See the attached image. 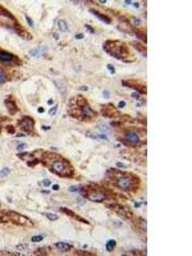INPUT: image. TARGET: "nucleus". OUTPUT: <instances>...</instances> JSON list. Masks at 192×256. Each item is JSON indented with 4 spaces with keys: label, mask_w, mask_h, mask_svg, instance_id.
Segmentation results:
<instances>
[{
    "label": "nucleus",
    "mask_w": 192,
    "mask_h": 256,
    "mask_svg": "<svg viewBox=\"0 0 192 256\" xmlns=\"http://www.w3.org/2000/svg\"><path fill=\"white\" fill-rule=\"evenodd\" d=\"M106 181L118 190L123 192H137L140 178L130 172H122L118 169H109L106 172Z\"/></svg>",
    "instance_id": "f257e3e1"
},
{
    "label": "nucleus",
    "mask_w": 192,
    "mask_h": 256,
    "mask_svg": "<svg viewBox=\"0 0 192 256\" xmlns=\"http://www.w3.org/2000/svg\"><path fill=\"white\" fill-rule=\"evenodd\" d=\"M40 161H43L44 165H46L49 168V170L51 173L57 174L58 177L72 178L74 176V169H73L72 164L69 163V160L58 155V154L44 152L43 159H40Z\"/></svg>",
    "instance_id": "f03ea898"
},
{
    "label": "nucleus",
    "mask_w": 192,
    "mask_h": 256,
    "mask_svg": "<svg viewBox=\"0 0 192 256\" xmlns=\"http://www.w3.org/2000/svg\"><path fill=\"white\" fill-rule=\"evenodd\" d=\"M69 114L73 115L74 118L78 119H94L96 118L95 110L90 108L85 99L79 96H76V99L71 100V105H69Z\"/></svg>",
    "instance_id": "7ed1b4c3"
},
{
    "label": "nucleus",
    "mask_w": 192,
    "mask_h": 256,
    "mask_svg": "<svg viewBox=\"0 0 192 256\" xmlns=\"http://www.w3.org/2000/svg\"><path fill=\"white\" fill-rule=\"evenodd\" d=\"M104 50L111 57L119 59V60H128L127 57H131L130 49L123 41L119 40H108L104 44Z\"/></svg>",
    "instance_id": "20e7f679"
},
{
    "label": "nucleus",
    "mask_w": 192,
    "mask_h": 256,
    "mask_svg": "<svg viewBox=\"0 0 192 256\" xmlns=\"http://www.w3.org/2000/svg\"><path fill=\"white\" fill-rule=\"evenodd\" d=\"M83 196H85L87 200L92 201V202H104V201H106V200L110 199L111 192L109 190H106V188L101 187V186L90 184V186H87L86 187Z\"/></svg>",
    "instance_id": "39448f33"
},
{
    "label": "nucleus",
    "mask_w": 192,
    "mask_h": 256,
    "mask_svg": "<svg viewBox=\"0 0 192 256\" xmlns=\"http://www.w3.org/2000/svg\"><path fill=\"white\" fill-rule=\"evenodd\" d=\"M118 140L120 142H123L125 146H131V147L142 145V138L136 129H124L123 135L119 136Z\"/></svg>",
    "instance_id": "423d86ee"
},
{
    "label": "nucleus",
    "mask_w": 192,
    "mask_h": 256,
    "mask_svg": "<svg viewBox=\"0 0 192 256\" xmlns=\"http://www.w3.org/2000/svg\"><path fill=\"white\" fill-rule=\"evenodd\" d=\"M109 209H111L113 211H115L119 216H122L123 219H127V220H133V213L128 208H125L122 204H108L106 205Z\"/></svg>",
    "instance_id": "0eeeda50"
},
{
    "label": "nucleus",
    "mask_w": 192,
    "mask_h": 256,
    "mask_svg": "<svg viewBox=\"0 0 192 256\" xmlns=\"http://www.w3.org/2000/svg\"><path fill=\"white\" fill-rule=\"evenodd\" d=\"M6 214H8L9 222H13V223L18 224V226H32L33 224L27 216L22 215V214H18L16 211H6Z\"/></svg>",
    "instance_id": "6e6552de"
},
{
    "label": "nucleus",
    "mask_w": 192,
    "mask_h": 256,
    "mask_svg": "<svg viewBox=\"0 0 192 256\" xmlns=\"http://www.w3.org/2000/svg\"><path fill=\"white\" fill-rule=\"evenodd\" d=\"M18 127L21 131H23L27 135H33L35 128V121L31 117H23L21 121H18Z\"/></svg>",
    "instance_id": "1a4fd4ad"
},
{
    "label": "nucleus",
    "mask_w": 192,
    "mask_h": 256,
    "mask_svg": "<svg viewBox=\"0 0 192 256\" xmlns=\"http://www.w3.org/2000/svg\"><path fill=\"white\" fill-rule=\"evenodd\" d=\"M0 63H4V64H16V65L22 64V62L14 54H12L9 51H5V50H0Z\"/></svg>",
    "instance_id": "9d476101"
},
{
    "label": "nucleus",
    "mask_w": 192,
    "mask_h": 256,
    "mask_svg": "<svg viewBox=\"0 0 192 256\" xmlns=\"http://www.w3.org/2000/svg\"><path fill=\"white\" fill-rule=\"evenodd\" d=\"M101 114L106 118H120V114L117 111L113 104H105L101 106Z\"/></svg>",
    "instance_id": "9b49d317"
},
{
    "label": "nucleus",
    "mask_w": 192,
    "mask_h": 256,
    "mask_svg": "<svg viewBox=\"0 0 192 256\" xmlns=\"http://www.w3.org/2000/svg\"><path fill=\"white\" fill-rule=\"evenodd\" d=\"M18 157L22 159L23 161H26L27 165H30V167H35L36 164L40 163V159L35 157L33 154H30V152H21L18 154Z\"/></svg>",
    "instance_id": "f8f14e48"
},
{
    "label": "nucleus",
    "mask_w": 192,
    "mask_h": 256,
    "mask_svg": "<svg viewBox=\"0 0 192 256\" xmlns=\"http://www.w3.org/2000/svg\"><path fill=\"white\" fill-rule=\"evenodd\" d=\"M4 104H5V106H6V109H8L10 115H14V114H17L19 111V108L17 106V104H16L14 99H13V96H8V97H6L5 101H4Z\"/></svg>",
    "instance_id": "ddd939ff"
},
{
    "label": "nucleus",
    "mask_w": 192,
    "mask_h": 256,
    "mask_svg": "<svg viewBox=\"0 0 192 256\" xmlns=\"http://www.w3.org/2000/svg\"><path fill=\"white\" fill-rule=\"evenodd\" d=\"M122 85L130 87V89L137 90V91H140L141 94H144V95L146 94V87H145V85H141V83L136 82V81H122Z\"/></svg>",
    "instance_id": "4468645a"
},
{
    "label": "nucleus",
    "mask_w": 192,
    "mask_h": 256,
    "mask_svg": "<svg viewBox=\"0 0 192 256\" xmlns=\"http://www.w3.org/2000/svg\"><path fill=\"white\" fill-rule=\"evenodd\" d=\"M60 211H63L64 214H67L68 216H71V218H73V219H76L77 222H82V223H86V224H89V220H86V219H83L82 216H79V215H77V214H74L73 211H71L69 209H67V208H60Z\"/></svg>",
    "instance_id": "2eb2a0df"
},
{
    "label": "nucleus",
    "mask_w": 192,
    "mask_h": 256,
    "mask_svg": "<svg viewBox=\"0 0 192 256\" xmlns=\"http://www.w3.org/2000/svg\"><path fill=\"white\" fill-rule=\"evenodd\" d=\"M90 12H91L94 16H96L100 21H103L104 23H106V24H110V23H111V19L109 18V17L105 16V14H103V13H100V12H97L96 9H90Z\"/></svg>",
    "instance_id": "dca6fc26"
},
{
    "label": "nucleus",
    "mask_w": 192,
    "mask_h": 256,
    "mask_svg": "<svg viewBox=\"0 0 192 256\" xmlns=\"http://www.w3.org/2000/svg\"><path fill=\"white\" fill-rule=\"evenodd\" d=\"M55 247L62 252H68L72 250V245L67 243V242H57V243H55Z\"/></svg>",
    "instance_id": "f3484780"
},
{
    "label": "nucleus",
    "mask_w": 192,
    "mask_h": 256,
    "mask_svg": "<svg viewBox=\"0 0 192 256\" xmlns=\"http://www.w3.org/2000/svg\"><path fill=\"white\" fill-rule=\"evenodd\" d=\"M0 16L1 17H5V18H8V19H12V21H16V18H14V16L12 14V13L9 12V10H6L4 6L3 5H0Z\"/></svg>",
    "instance_id": "a211bd4d"
},
{
    "label": "nucleus",
    "mask_w": 192,
    "mask_h": 256,
    "mask_svg": "<svg viewBox=\"0 0 192 256\" xmlns=\"http://www.w3.org/2000/svg\"><path fill=\"white\" fill-rule=\"evenodd\" d=\"M136 222L138 223V226H137V228L140 230H141V232H146V220L145 219H142V218H138L137 220H136Z\"/></svg>",
    "instance_id": "6ab92c4d"
},
{
    "label": "nucleus",
    "mask_w": 192,
    "mask_h": 256,
    "mask_svg": "<svg viewBox=\"0 0 192 256\" xmlns=\"http://www.w3.org/2000/svg\"><path fill=\"white\" fill-rule=\"evenodd\" d=\"M132 46H133L136 50H138L144 57H146V48L145 46H142V45L138 44V43H132Z\"/></svg>",
    "instance_id": "aec40b11"
},
{
    "label": "nucleus",
    "mask_w": 192,
    "mask_h": 256,
    "mask_svg": "<svg viewBox=\"0 0 192 256\" xmlns=\"http://www.w3.org/2000/svg\"><path fill=\"white\" fill-rule=\"evenodd\" d=\"M115 245H117V242H115L114 240H109V241H106V245H105L106 251H108V252H113V251H114V248H115Z\"/></svg>",
    "instance_id": "412c9836"
},
{
    "label": "nucleus",
    "mask_w": 192,
    "mask_h": 256,
    "mask_svg": "<svg viewBox=\"0 0 192 256\" xmlns=\"http://www.w3.org/2000/svg\"><path fill=\"white\" fill-rule=\"evenodd\" d=\"M58 27H59V30L62 31V32H68V24H67V22H65L64 19H60L58 22Z\"/></svg>",
    "instance_id": "4be33fe9"
},
{
    "label": "nucleus",
    "mask_w": 192,
    "mask_h": 256,
    "mask_svg": "<svg viewBox=\"0 0 192 256\" xmlns=\"http://www.w3.org/2000/svg\"><path fill=\"white\" fill-rule=\"evenodd\" d=\"M132 33L137 35V37H138V38H141V40L144 41V43H146V33H145V32H142L141 30H138V28H133Z\"/></svg>",
    "instance_id": "5701e85b"
},
{
    "label": "nucleus",
    "mask_w": 192,
    "mask_h": 256,
    "mask_svg": "<svg viewBox=\"0 0 192 256\" xmlns=\"http://www.w3.org/2000/svg\"><path fill=\"white\" fill-rule=\"evenodd\" d=\"M9 81V77L6 74V72L3 68H0V83H5Z\"/></svg>",
    "instance_id": "b1692460"
},
{
    "label": "nucleus",
    "mask_w": 192,
    "mask_h": 256,
    "mask_svg": "<svg viewBox=\"0 0 192 256\" xmlns=\"http://www.w3.org/2000/svg\"><path fill=\"white\" fill-rule=\"evenodd\" d=\"M45 216L49 219V220H58L59 216L57 214H53V213H45Z\"/></svg>",
    "instance_id": "393cba45"
},
{
    "label": "nucleus",
    "mask_w": 192,
    "mask_h": 256,
    "mask_svg": "<svg viewBox=\"0 0 192 256\" xmlns=\"http://www.w3.org/2000/svg\"><path fill=\"white\" fill-rule=\"evenodd\" d=\"M41 50H45V49H41V48H36V49H33V50H31V52H30V54L32 55V57H37V55H38V52H40Z\"/></svg>",
    "instance_id": "a878e982"
},
{
    "label": "nucleus",
    "mask_w": 192,
    "mask_h": 256,
    "mask_svg": "<svg viewBox=\"0 0 192 256\" xmlns=\"http://www.w3.org/2000/svg\"><path fill=\"white\" fill-rule=\"evenodd\" d=\"M9 173H10V169H9V168H4L3 170H0V177H5V176H8Z\"/></svg>",
    "instance_id": "bb28decb"
},
{
    "label": "nucleus",
    "mask_w": 192,
    "mask_h": 256,
    "mask_svg": "<svg viewBox=\"0 0 192 256\" xmlns=\"http://www.w3.org/2000/svg\"><path fill=\"white\" fill-rule=\"evenodd\" d=\"M44 240V236H41V234H38V236H33L32 238H31V241L32 242H40Z\"/></svg>",
    "instance_id": "cd10ccee"
},
{
    "label": "nucleus",
    "mask_w": 192,
    "mask_h": 256,
    "mask_svg": "<svg viewBox=\"0 0 192 256\" xmlns=\"http://www.w3.org/2000/svg\"><path fill=\"white\" fill-rule=\"evenodd\" d=\"M79 190H82V186H72V187H69V191L71 192H77Z\"/></svg>",
    "instance_id": "c85d7f7f"
},
{
    "label": "nucleus",
    "mask_w": 192,
    "mask_h": 256,
    "mask_svg": "<svg viewBox=\"0 0 192 256\" xmlns=\"http://www.w3.org/2000/svg\"><path fill=\"white\" fill-rule=\"evenodd\" d=\"M54 83H55V85H57V86H58V90H59V91H60V92H63V94H65V89H64V87H63V85H60V83H59V82H58V81H55V82H54Z\"/></svg>",
    "instance_id": "c756f323"
},
{
    "label": "nucleus",
    "mask_w": 192,
    "mask_h": 256,
    "mask_svg": "<svg viewBox=\"0 0 192 256\" xmlns=\"http://www.w3.org/2000/svg\"><path fill=\"white\" fill-rule=\"evenodd\" d=\"M17 248H18V250H21V251H27L28 250V246H27V245H17Z\"/></svg>",
    "instance_id": "7c9ffc66"
},
{
    "label": "nucleus",
    "mask_w": 192,
    "mask_h": 256,
    "mask_svg": "<svg viewBox=\"0 0 192 256\" xmlns=\"http://www.w3.org/2000/svg\"><path fill=\"white\" fill-rule=\"evenodd\" d=\"M57 110H58V105H54V106L51 108L50 110H49V114H50V115H54L55 113H57Z\"/></svg>",
    "instance_id": "2f4dec72"
},
{
    "label": "nucleus",
    "mask_w": 192,
    "mask_h": 256,
    "mask_svg": "<svg viewBox=\"0 0 192 256\" xmlns=\"http://www.w3.org/2000/svg\"><path fill=\"white\" fill-rule=\"evenodd\" d=\"M6 132L10 133V135H13V133H16V129H14L13 126H8V127H6Z\"/></svg>",
    "instance_id": "473e14b6"
},
{
    "label": "nucleus",
    "mask_w": 192,
    "mask_h": 256,
    "mask_svg": "<svg viewBox=\"0 0 192 256\" xmlns=\"http://www.w3.org/2000/svg\"><path fill=\"white\" fill-rule=\"evenodd\" d=\"M17 149H18L19 151H22V150L27 149V143H21V145H18V146H17Z\"/></svg>",
    "instance_id": "72a5a7b5"
},
{
    "label": "nucleus",
    "mask_w": 192,
    "mask_h": 256,
    "mask_svg": "<svg viewBox=\"0 0 192 256\" xmlns=\"http://www.w3.org/2000/svg\"><path fill=\"white\" fill-rule=\"evenodd\" d=\"M24 18H26V21H27V23H28V24H30V26H31V27H33V21H32V19H31V18H30V17H28V16H24Z\"/></svg>",
    "instance_id": "f704fd0d"
},
{
    "label": "nucleus",
    "mask_w": 192,
    "mask_h": 256,
    "mask_svg": "<svg viewBox=\"0 0 192 256\" xmlns=\"http://www.w3.org/2000/svg\"><path fill=\"white\" fill-rule=\"evenodd\" d=\"M108 69H109L110 73H115V69H114V67L111 65V64H108Z\"/></svg>",
    "instance_id": "c9c22d12"
},
{
    "label": "nucleus",
    "mask_w": 192,
    "mask_h": 256,
    "mask_svg": "<svg viewBox=\"0 0 192 256\" xmlns=\"http://www.w3.org/2000/svg\"><path fill=\"white\" fill-rule=\"evenodd\" d=\"M77 255H91V252H85V251H77Z\"/></svg>",
    "instance_id": "e433bc0d"
},
{
    "label": "nucleus",
    "mask_w": 192,
    "mask_h": 256,
    "mask_svg": "<svg viewBox=\"0 0 192 256\" xmlns=\"http://www.w3.org/2000/svg\"><path fill=\"white\" fill-rule=\"evenodd\" d=\"M124 106H125V103H124V101H120V103L118 104V108H119V109H123Z\"/></svg>",
    "instance_id": "4c0bfd02"
},
{
    "label": "nucleus",
    "mask_w": 192,
    "mask_h": 256,
    "mask_svg": "<svg viewBox=\"0 0 192 256\" xmlns=\"http://www.w3.org/2000/svg\"><path fill=\"white\" fill-rule=\"evenodd\" d=\"M132 21H133V22H135V24H136V26H137V27L140 26V24H141V22H140V19H137V18H133Z\"/></svg>",
    "instance_id": "58836bf2"
},
{
    "label": "nucleus",
    "mask_w": 192,
    "mask_h": 256,
    "mask_svg": "<svg viewBox=\"0 0 192 256\" xmlns=\"http://www.w3.org/2000/svg\"><path fill=\"white\" fill-rule=\"evenodd\" d=\"M50 184H51L50 181H47V179H46V181H43V186H50Z\"/></svg>",
    "instance_id": "ea45409f"
},
{
    "label": "nucleus",
    "mask_w": 192,
    "mask_h": 256,
    "mask_svg": "<svg viewBox=\"0 0 192 256\" xmlns=\"http://www.w3.org/2000/svg\"><path fill=\"white\" fill-rule=\"evenodd\" d=\"M76 38H77V40H81V38H83V35H82V33H77V35H76Z\"/></svg>",
    "instance_id": "a19ab883"
},
{
    "label": "nucleus",
    "mask_w": 192,
    "mask_h": 256,
    "mask_svg": "<svg viewBox=\"0 0 192 256\" xmlns=\"http://www.w3.org/2000/svg\"><path fill=\"white\" fill-rule=\"evenodd\" d=\"M85 26H86V28H87V30H89V31H90V32H92V33H94V32H95V31H94V28H91V27H90V26H89V24H85Z\"/></svg>",
    "instance_id": "79ce46f5"
},
{
    "label": "nucleus",
    "mask_w": 192,
    "mask_h": 256,
    "mask_svg": "<svg viewBox=\"0 0 192 256\" xmlns=\"http://www.w3.org/2000/svg\"><path fill=\"white\" fill-rule=\"evenodd\" d=\"M43 131H49V129H50V127H49V126H43Z\"/></svg>",
    "instance_id": "37998d69"
},
{
    "label": "nucleus",
    "mask_w": 192,
    "mask_h": 256,
    "mask_svg": "<svg viewBox=\"0 0 192 256\" xmlns=\"http://www.w3.org/2000/svg\"><path fill=\"white\" fill-rule=\"evenodd\" d=\"M117 167H118V168H123V169L125 168V165H124V164H122V163H118V164H117Z\"/></svg>",
    "instance_id": "c03bdc74"
},
{
    "label": "nucleus",
    "mask_w": 192,
    "mask_h": 256,
    "mask_svg": "<svg viewBox=\"0 0 192 256\" xmlns=\"http://www.w3.org/2000/svg\"><path fill=\"white\" fill-rule=\"evenodd\" d=\"M53 190H54V191H58V190H59V186H58V184H54V186H53Z\"/></svg>",
    "instance_id": "a18cd8bd"
},
{
    "label": "nucleus",
    "mask_w": 192,
    "mask_h": 256,
    "mask_svg": "<svg viewBox=\"0 0 192 256\" xmlns=\"http://www.w3.org/2000/svg\"><path fill=\"white\" fill-rule=\"evenodd\" d=\"M37 111H38V113H44V111H45V109H44V108H38V109H37Z\"/></svg>",
    "instance_id": "49530a36"
},
{
    "label": "nucleus",
    "mask_w": 192,
    "mask_h": 256,
    "mask_svg": "<svg viewBox=\"0 0 192 256\" xmlns=\"http://www.w3.org/2000/svg\"><path fill=\"white\" fill-rule=\"evenodd\" d=\"M77 202H78V204H85V200H81V199H78V201H77Z\"/></svg>",
    "instance_id": "de8ad7c7"
},
{
    "label": "nucleus",
    "mask_w": 192,
    "mask_h": 256,
    "mask_svg": "<svg viewBox=\"0 0 192 256\" xmlns=\"http://www.w3.org/2000/svg\"><path fill=\"white\" fill-rule=\"evenodd\" d=\"M47 104H49V105H53V104H54V100H51V99L47 100Z\"/></svg>",
    "instance_id": "09e8293b"
},
{
    "label": "nucleus",
    "mask_w": 192,
    "mask_h": 256,
    "mask_svg": "<svg viewBox=\"0 0 192 256\" xmlns=\"http://www.w3.org/2000/svg\"><path fill=\"white\" fill-rule=\"evenodd\" d=\"M79 90H83V91H86V90H87V86H83V87H79Z\"/></svg>",
    "instance_id": "8fccbe9b"
},
{
    "label": "nucleus",
    "mask_w": 192,
    "mask_h": 256,
    "mask_svg": "<svg viewBox=\"0 0 192 256\" xmlns=\"http://www.w3.org/2000/svg\"><path fill=\"white\" fill-rule=\"evenodd\" d=\"M133 97H135V99H140V97H138V95H137V94H133Z\"/></svg>",
    "instance_id": "3c124183"
}]
</instances>
